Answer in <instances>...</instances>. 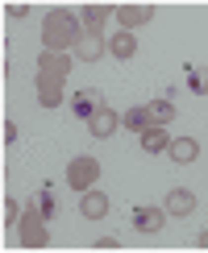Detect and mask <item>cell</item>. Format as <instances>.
I'll use <instances>...</instances> for the list:
<instances>
[{
    "label": "cell",
    "instance_id": "23",
    "mask_svg": "<svg viewBox=\"0 0 208 253\" xmlns=\"http://www.w3.org/2000/svg\"><path fill=\"white\" fill-rule=\"evenodd\" d=\"M196 245H200V249H208V228H204L200 237H196Z\"/></svg>",
    "mask_w": 208,
    "mask_h": 253
},
{
    "label": "cell",
    "instance_id": "17",
    "mask_svg": "<svg viewBox=\"0 0 208 253\" xmlns=\"http://www.w3.org/2000/svg\"><path fill=\"white\" fill-rule=\"evenodd\" d=\"M121 125H125V129H133V133L142 137V133L150 129L154 121H150V112H146V108H129V112H125V117H121Z\"/></svg>",
    "mask_w": 208,
    "mask_h": 253
},
{
    "label": "cell",
    "instance_id": "5",
    "mask_svg": "<svg viewBox=\"0 0 208 253\" xmlns=\"http://www.w3.org/2000/svg\"><path fill=\"white\" fill-rule=\"evenodd\" d=\"M162 212L166 216H192L196 212V195L187 191V187H175V191L162 199Z\"/></svg>",
    "mask_w": 208,
    "mask_h": 253
},
{
    "label": "cell",
    "instance_id": "24",
    "mask_svg": "<svg viewBox=\"0 0 208 253\" xmlns=\"http://www.w3.org/2000/svg\"><path fill=\"white\" fill-rule=\"evenodd\" d=\"M204 91H208V87H204Z\"/></svg>",
    "mask_w": 208,
    "mask_h": 253
},
{
    "label": "cell",
    "instance_id": "13",
    "mask_svg": "<svg viewBox=\"0 0 208 253\" xmlns=\"http://www.w3.org/2000/svg\"><path fill=\"white\" fill-rule=\"evenodd\" d=\"M166 154H171V162L187 166V162H196V154H200V145H196L192 137H175V141L166 145Z\"/></svg>",
    "mask_w": 208,
    "mask_h": 253
},
{
    "label": "cell",
    "instance_id": "11",
    "mask_svg": "<svg viewBox=\"0 0 208 253\" xmlns=\"http://www.w3.org/2000/svg\"><path fill=\"white\" fill-rule=\"evenodd\" d=\"M79 212L88 216V220H104V216H108V195H100L96 187H92V191H83V199H79Z\"/></svg>",
    "mask_w": 208,
    "mask_h": 253
},
{
    "label": "cell",
    "instance_id": "1",
    "mask_svg": "<svg viewBox=\"0 0 208 253\" xmlns=\"http://www.w3.org/2000/svg\"><path fill=\"white\" fill-rule=\"evenodd\" d=\"M79 38H83V25H79L75 13H67V8L46 13V21H42V46H46V50L62 54V50H71Z\"/></svg>",
    "mask_w": 208,
    "mask_h": 253
},
{
    "label": "cell",
    "instance_id": "3",
    "mask_svg": "<svg viewBox=\"0 0 208 253\" xmlns=\"http://www.w3.org/2000/svg\"><path fill=\"white\" fill-rule=\"evenodd\" d=\"M100 178V162L96 158H75V162L67 166V183L75 187V191H92Z\"/></svg>",
    "mask_w": 208,
    "mask_h": 253
},
{
    "label": "cell",
    "instance_id": "9",
    "mask_svg": "<svg viewBox=\"0 0 208 253\" xmlns=\"http://www.w3.org/2000/svg\"><path fill=\"white\" fill-rule=\"evenodd\" d=\"M117 125H121V117H117V112L108 108V104H104V108L96 112V117L88 121V133H92V137H100V141H104V137H112V133H117Z\"/></svg>",
    "mask_w": 208,
    "mask_h": 253
},
{
    "label": "cell",
    "instance_id": "8",
    "mask_svg": "<svg viewBox=\"0 0 208 253\" xmlns=\"http://www.w3.org/2000/svg\"><path fill=\"white\" fill-rule=\"evenodd\" d=\"M71 71V58L67 54H54V50H42L38 58V75H50V79H67Z\"/></svg>",
    "mask_w": 208,
    "mask_h": 253
},
{
    "label": "cell",
    "instance_id": "19",
    "mask_svg": "<svg viewBox=\"0 0 208 253\" xmlns=\"http://www.w3.org/2000/svg\"><path fill=\"white\" fill-rule=\"evenodd\" d=\"M38 208H42V216L50 220V216H54V195H50V191H42V195H38Z\"/></svg>",
    "mask_w": 208,
    "mask_h": 253
},
{
    "label": "cell",
    "instance_id": "22",
    "mask_svg": "<svg viewBox=\"0 0 208 253\" xmlns=\"http://www.w3.org/2000/svg\"><path fill=\"white\" fill-rule=\"evenodd\" d=\"M4 141H8V145L17 141V125H13V121H4Z\"/></svg>",
    "mask_w": 208,
    "mask_h": 253
},
{
    "label": "cell",
    "instance_id": "15",
    "mask_svg": "<svg viewBox=\"0 0 208 253\" xmlns=\"http://www.w3.org/2000/svg\"><path fill=\"white\" fill-rule=\"evenodd\" d=\"M108 21V8L104 4H83V13H79V25L88 29V34H100V25Z\"/></svg>",
    "mask_w": 208,
    "mask_h": 253
},
{
    "label": "cell",
    "instance_id": "14",
    "mask_svg": "<svg viewBox=\"0 0 208 253\" xmlns=\"http://www.w3.org/2000/svg\"><path fill=\"white\" fill-rule=\"evenodd\" d=\"M108 50H112V58H133V54H138V38H133L129 29H121V34H112Z\"/></svg>",
    "mask_w": 208,
    "mask_h": 253
},
{
    "label": "cell",
    "instance_id": "7",
    "mask_svg": "<svg viewBox=\"0 0 208 253\" xmlns=\"http://www.w3.org/2000/svg\"><path fill=\"white\" fill-rule=\"evenodd\" d=\"M162 224H166L162 208H133V228L138 233H162Z\"/></svg>",
    "mask_w": 208,
    "mask_h": 253
},
{
    "label": "cell",
    "instance_id": "10",
    "mask_svg": "<svg viewBox=\"0 0 208 253\" xmlns=\"http://www.w3.org/2000/svg\"><path fill=\"white\" fill-rule=\"evenodd\" d=\"M38 104H42V108H58V104H62V79L38 75Z\"/></svg>",
    "mask_w": 208,
    "mask_h": 253
},
{
    "label": "cell",
    "instance_id": "20",
    "mask_svg": "<svg viewBox=\"0 0 208 253\" xmlns=\"http://www.w3.org/2000/svg\"><path fill=\"white\" fill-rule=\"evenodd\" d=\"M4 224H21V208L13 199H4Z\"/></svg>",
    "mask_w": 208,
    "mask_h": 253
},
{
    "label": "cell",
    "instance_id": "6",
    "mask_svg": "<svg viewBox=\"0 0 208 253\" xmlns=\"http://www.w3.org/2000/svg\"><path fill=\"white\" fill-rule=\"evenodd\" d=\"M150 17H154V4H121L117 8V21L129 29V34H133V29H142Z\"/></svg>",
    "mask_w": 208,
    "mask_h": 253
},
{
    "label": "cell",
    "instance_id": "2",
    "mask_svg": "<svg viewBox=\"0 0 208 253\" xmlns=\"http://www.w3.org/2000/svg\"><path fill=\"white\" fill-rule=\"evenodd\" d=\"M46 216H42V208H29V212H21V245L25 249H46Z\"/></svg>",
    "mask_w": 208,
    "mask_h": 253
},
{
    "label": "cell",
    "instance_id": "18",
    "mask_svg": "<svg viewBox=\"0 0 208 253\" xmlns=\"http://www.w3.org/2000/svg\"><path fill=\"white\" fill-rule=\"evenodd\" d=\"M146 112H150L154 125H171V121H175V104H171V100H154V104H146Z\"/></svg>",
    "mask_w": 208,
    "mask_h": 253
},
{
    "label": "cell",
    "instance_id": "16",
    "mask_svg": "<svg viewBox=\"0 0 208 253\" xmlns=\"http://www.w3.org/2000/svg\"><path fill=\"white\" fill-rule=\"evenodd\" d=\"M166 145H171L166 129H146V133H142V150H146V154H166Z\"/></svg>",
    "mask_w": 208,
    "mask_h": 253
},
{
    "label": "cell",
    "instance_id": "4",
    "mask_svg": "<svg viewBox=\"0 0 208 253\" xmlns=\"http://www.w3.org/2000/svg\"><path fill=\"white\" fill-rule=\"evenodd\" d=\"M100 108H104V100H100L96 87H83V91H75V96H71V112H75L79 121H92Z\"/></svg>",
    "mask_w": 208,
    "mask_h": 253
},
{
    "label": "cell",
    "instance_id": "21",
    "mask_svg": "<svg viewBox=\"0 0 208 253\" xmlns=\"http://www.w3.org/2000/svg\"><path fill=\"white\" fill-rule=\"evenodd\" d=\"M96 249H108L112 253V249H121V241L117 237H96Z\"/></svg>",
    "mask_w": 208,
    "mask_h": 253
},
{
    "label": "cell",
    "instance_id": "12",
    "mask_svg": "<svg viewBox=\"0 0 208 253\" xmlns=\"http://www.w3.org/2000/svg\"><path fill=\"white\" fill-rule=\"evenodd\" d=\"M104 54V38L100 34H88V29H83V38L75 42V58H83V62H96Z\"/></svg>",
    "mask_w": 208,
    "mask_h": 253
}]
</instances>
